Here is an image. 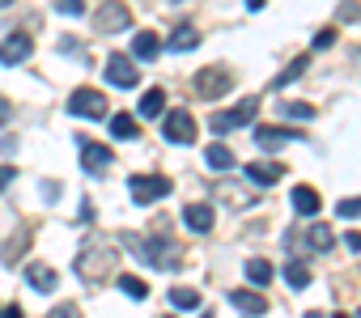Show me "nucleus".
<instances>
[{
  "mask_svg": "<svg viewBox=\"0 0 361 318\" xmlns=\"http://www.w3.org/2000/svg\"><path fill=\"white\" fill-rule=\"evenodd\" d=\"M30 34H9L5 43H0V64H22V60H30Z\"/></svg>",
  "mask_w": 361,
  "mask_h": 318,
  "instance_id": "11",
  "label": "nucleus"
},
{
  "mask_svg": "<svg viewBox=\"0 0 361 318\" xmlns=\"http://www.w3.org/2000/svg\"><path fill=\"white\" fill-rule=\"evenodd\" d=\"M204 162H209L213 170H230V166H234V148H226V144H209V148H204Z\"/></svg>",
  "mask_w": 361,
  "mask_h": 318,
  "instance_id": "20",
  "label": "nucleus"
},
{
  "mask_svg": "<svg viewBox=\"0 0 361 318\" xmlns=\"http://www.w3.org/2000/svg\"><path fill=\"white\" fill-rule=\"evenodd\" d=\"M285 280H289L293 288H306V284H310V267L293 259V263H285Z\"/></svg>",
  "mask_w": 361,
  "mask_h": 318,
  "instance_id": "26",
  "label": "nucleus"
},
{
  "mask_svg": "<svg viewBox=\"0 0 361 318\" xmlns=\"http://www.w3.org/2000/svg\"><path fill=\"white\" fill-rule=\"evenodd\" d=\"M247 9H264V0H247Z\"/></svg>",
  "mask_w": 361,
  "mask_h": 318,
  "instance_id": "39",
  "label": "nucleus"
},
{
  "mask_svg": "<svg viewBox=\"0 0 361 318\" xmlns=\"http://www.w3.org/2000/svg\"><path fill=\"white\" fill-rule=\"evenodd\" d=\"M183 225H188L192 234H209V229H213V208H209V204H188V208H183Z\"/></svg>",
  "mask_w": 361,
  "mask_h": 318,
  "instance_id": "15",
  "label": "nucleus"
},
{
  "mask_svg": "<svg viewBox=\"0 0 361 318\" xmlns=\"http://www.w3.org/2000/svg\"><path fill=\"white\" fill-rule=\"evenodd\" d=\"M196 43H200V30H196V26H188V22L174 26V34H170V47H174V51H192Z\"/></svg>",
  "mask_w": 361,
  "mask_h": 318,
  "instance_id": "19",
  "label": "nucleus"
},
{
  "mask_svg": "<svg viewBox=\"0 0 361 318\" xmlns=\"http://www.w3.org/2000/svg\"><path fill=\"white\" fill-rule=\"evenodd\" d=\"M217 191H221V200H230V204H238V208L251 204V191H238V187H230V183H221Z\"/></svg>",
  "mask_w": 361,
  "mask_h": 318,
  "instance_id": "31",
  "label": "nucleus"
},
{
  "mask_svg": "<svg viewBox=\"0 0 361 318\" xmlns=\"http://www.w3.org/2000/svg\"><path fill=\"white\" fill-rule=\"evenodd\" d=\"M161 136H166V144H192V140H196V119H192V110H166Z\"/></svg>",
  "mask_w": 361,
  "mask_h": 318,
  "instance_id": "4",
  "label": "nucleus"
},
{
  "mask_svg": "<svg viewBox=\"0 0 361 318\" xmlns=\"http://www.w3.org/2000/svg\"><path fill=\"white\" fill-rule=\"evenodd\" d=\"M145 119H157L161 110H166V89H149L145 98H140V106H136Z\"/></svg>",
  "mask_w": 361,
  "mask_h": 318,
  "instance_id": "21",
  "label": "nucleus"
},
{
  "mask_svg": "<svg viewBox=\"0 0 361 318\" xmlns=\"http://www.w3.org/2000/svg\"><path fill=\"white\" fill-rule=\"evenodd\" d=\"M132 26V9L119 5V0H106V5L94 13V30L98 34H115V30H128Z\"/></svg>",
  "mask_w": 361,
  "mask_h": 318,
  "instance_id": "7",
  "label": "nucleus"
},
{
  "mask_svg": "<svg viewBox=\"0 0 361 318\" xmlns=\"http://www.w3.org/2000/svg\"><path fill=\"white\" fill-rule=\"evenodd\" d=\"M68 110H73V115H81V119H102L111 106H106V98H102L98 89L81 85V89H73V94H68Z\"/></svg>",
  "mask_w": 361,
  "mask_h": 318,
  "instance_id": "5",
  "label": "nucleus"
},
{
  "mask_svg": "<svg viewBox=\"0 0 361 318\" xmlns=\"http://www.w3.org/2000/svg\"><path fill=\"white\" fill-rule=\"evenodd\" d=\"M302 72H306V56H302V60H293V64H289V68H285V72H281V77H276V81H272V85H276V89H281V85H289V81H298V77H302Z\"/></svg>",
  "mask_w": 361,
  "mask_h": 318,
  "instance_id": "30",
  "label": "nucleus"
},
{
  "mask_svg": "<svg viewBox=\"0 0 361 318\" xmlns=\"http://www.w3.org/2000/svg\"><path fill=\"white\" fill-rule=\"evenodd\" d=\"M115 246L106 242V238H90L81 250H77V276H85V280H102V276H111L115 272Z\"/></svg>",
  "mask_w": 361,
  "mask_h": 318,
  "instance_id": "2",
  "label": "nucleus"
},
{
  "mask_svg": "<svg viewBox=\"0 0 361 318\" xmlns=\"http://www.w3.org/2000/svg\"><path fill=\"white\" fill-rule=\"evenodd\" d=\"M230 305L243 310V314H268V297L255 293V288H234L230 293Z\"/></svg>",
  "mask_w": 361,
  "mask_h": 318,
  "instance_id": "12",
  "label": "nucleus"
},
{
  "mask_svg": "<svg viewBox=\"0 0 361 318\" xmlns=\"http://www.w3.org/2000/svg\"><path fill=\"white\" fill-rule=\"evenodd\" d=\"M344 246H348L353 255H361V234H357V229H353V234H344Z\"/></svg>",
  "mask_w": 361,
  "mask_h": 318,
  "instance_id": "36",
  "label": "nucleus"
},
{
  "mask_svg": "<svg viewBox=\"0 0 361 318\" xmlns=\"http://www.w3.org/2000/svg\"><path fill=\"white\" fill-rule=\"evenodd\" d=\"M26 238H30V234H26V229H18V234L9 238V246L0 250V259H5V263H18V259H22V250H26Z\"/></svg>",
  "mask_w": 361,
  "mask_h": 318,
  "instance_id": "25",
  "label": "nucleus"
},
{
  "mask_svg": "<svg viewBox=\"0 0 361 318\" xmlns=\"http://www.w3.org/2000/svg\"><path fill=\"white\" fill-rule=\"evenodd\" d=\"M281 110H285V119H302V123L314 119V106H310V102H285Z\"/></svg>",
  "mask_w": 361,
  "mask_h": 318,
  "instance_id": "29",
  "label": "nucleus"
},
{
  "mask_svg": "<svg viewBox=\"0 0 361 318\" xmlns=\"http://www.w3.org/2000/svg\"><path fill=\"white\" fill-rule=\"evenodd\" d=\"M157 51H161V39H157L153 30H140V34L132 39V56H136V60H157Z\"/></svg>",
  "mask_w": 361,
  "mask_h": 318,
  "instance_id": "18",
  "label": "nucleus"
},
{
  "mask_svg": "<svg viewBox=\"0 0 361 318\" xmlns=\"http://www.w3.org/2000/svg\"><path fill=\"white\" fill-rule=\"evenodd\" d=\"M56 9H60L64 18H81V13H85V0H60Z\"/></svg>",
  "mask_w": 361,
  "mask_h": 318,
  "instance_id": "32",
  "label": "nucleus"
},
{
  "mask_svg": "<svg viewBox=\"0 0 361 318\" xmlns=\"http://www.w3.org/2000/svg\"><path fill=\"white\" fill-rule=\"evenodd\" d=\"M26 284H35L39 293H56V267H47V263H30V267H26Z\"/></svg>",
  "mask_w": 361,
  "mask_h": 318,
  "instance_id": "17",
  "label": "nucleus"
},
{
  "mask_svg": "<svg viewBox=\"0 0 361 318\" xmlns=\"http://www.w3.org/2000/svg\"><path fill=\"white\" fill-rule=\"evenodd\" d=\"M247 280H251L255 288H264V284L272 280V263H268V259H251V263H247Z\"/></svg>",
  "mask_w": 361,
  "mask_h": 318,
  "instance_id": "24",
  "label": "nucleus"
},
{
  "mask_svg": "<svg viewBox=\"0 0 361 318\" xmlns=\"http://www.w3.org/2000/svg\"><path fill=\"white\" fill-rule=\"evenodd\" d=\"M340 18H344V22H357V18H361V5H357V0H344V9H340Z\"/></svg>",
  "mask_w": 361,
  "mask_h": 318,
  "instance_id": "35",
  "label": "nucleus"
},
{
  "mask_svg": "<svg viewBox=\"0 0 361 318\" xmlns=\"http://www.w3.org/2000/svg\"><path fill=\"white\" fill-rule=\"evenodd\" d=\"M5 5H13V0H0V9H5Z\"/></svg>",
  "mask_w": 361,
  "mask_h": 318,
  "instance_id": "40",
  "label": "nucleus"
},
{
  "mask_svg": "<svg viewBox=\"0 0 361 318\" xmlns=\"http://www.w3.org/2000/svg\"><path fill=\"white\" fill-rule=\"evenodd\" d=\"M119 288H123L132 301H145V297H149V284H145V280H136V276H119Z\"/></svg>",
  "mask_w": 361,
  "mask_h": 318,
  "instance_id": "28",
  "label": "nucleus"
},
{
  "mask_svg": "<svg viewBox=\"0 0 361 318\" xmlns=\"http://www.w3.org/2000/svg\"><path fill=\"white\" fill-rule=\"evenodd\" d=\"M111 136H115V140H136V136H140V123H136L132 115H115V119H111Z\"/></svg>",
  "mask_w": 361,
  "mask_h": 318,
  "instance_id": "22",
  "label": "nucleus"
},
{
  "mask_svg": "<svg viewBox=\"0 0 361 318\" xmlns=\"http://www.w3.org/2000/svg\"><path fill=\"white\" fill-rule=\"evenodd\" d=\"M0 123H9V98H0Z\"/></svg>",
  "mask_w": 361,
  "mask_h": 318,
  "instance_id": "38",
  "label": "nucleus"
},
{
  "mask_svg": "<svg viewBox=\"0 0 361 318\" xmlns=\"http://www.w3.org/2000/svg\"><path fill=\"white\" fill-rule=\"evenodd\" d=\"M81 144V166H85V174H102V170H111V148L106 144H94V140H77Z\"/></svg>",
  "mask_w": 361,
  "mask_h": 318,
  "instance_id": "9",
  "label": "nucleus"
},
{
  "mask_svg": "<svg viewBox=\"0 0 361 318\" xmlns=\"http://www.w3.org/2000/svg\"><path fill=\"white\" fill-rule=\"evenodd\" d=\"M336 212H340V217H361V200H340Z\"/></svg>",
  "mask_w": 361,
  "mask_h": 318,
  "instance_id": "34",
  "label": "nucleus"
},
{
  "mask_svg": "<svg viewBox=\"0 0 361 318\" xmlns=\"http://www.w3.org/2000/svg\"><path fill=\"white\" fill-rule=\"evenodd\" d=\"M128 196L136 204H153L161 196H170V179H157V174H132L128 179Z\"/></svg>",
  "mask_w": 361,
  "mask_h": 318,
  "instance_id": "6",
  "label": "nucleus"
},
{
  "mask_svg": "<svg viewBox=\"0 0 361 318\" xmlns=\"http://www.w3.org/2000/svg\"><path fill=\"white\" fill-rule=\"evenodd\" d=\"M170 301L178 310H200V293L196 288H170Z\"/></svg>",
  "mask_w": 361,
  "mask_h": 318,
  "instance_id": "27",
  "label": "nucleus"
},
{
  "mask_svg": "<svg viewBox=\"0 0 361 318\" xmlns=\"http://www.w3.org/2000/svg\"><path fill=\"white\" fill-rule=\"evenodd\" d=\"M128 246H132L149 267H161V272H166V267L174 272L178 263H183V250H178V242L170 238V229H166V225H157L149 238H140V234H136V238H128Z\"/></svg>",
  "mask_w": 361,
  "mask_h": 318,
  "instance_id": "1",
  "label": "nucleus"
},
{
  "mask_svg": "<svg viewBox=\"0 0 361 318\" xmlns=\"http://www.w3.org/2000/svg\"><path fill=\"white\" fill-rule=\"evenodd\" d=\"M331 43H336V30H331V26H323V30L314 34V47H319V51H327Z\"/></svg>",
  "mask_w": 361,
  "mask_h": 318,
  "instance_id": "33",
  "label": "nucleus"
},
{
  "mask_svg": "<svg viewBox=\"0 0 361 318\" xmlns=\"http://www.w3.org/2000/svg\"><path fill=\"white\" fill-rule=\"evenodd\" d=\"M230 85H234V72L226 64H213V68L196 72V81H192V89L200 98H221V94H230Z\"/></svg>",
  "mask_w": 361,
  "mask_h": 318,
  "instance_id": "3",
  "label": "nucleus"
},
{
  "mask_svg": "<svg viewBox=\"0 0 361 318\" xmlns=\"http://www.w3.org/2000/svg\"><path fill=\"white\" fill-rule=\"evenodd\" d=\"M293 208H298L302 217L319 212V191H314V187H293Z\"/></svg>",
  "mask_w": 361,
  "mask_h": 318,
  "instance_id": "23",
  "label": "nucleus"
},
{
  "mask_svg": "<svg viewBox=\"0 0 361 318\" xmlns=\"http://www.w3.org/2000/svg\"><path fill=\"white\" fill-rule=\"evenodd\" d=\"M293 140H302V132H293V127H259L255 132L259 148H281V144H293Z\"/></svg>",
  "mask_w": 361,
  "mask_h": 318,
  "instance_id": "13",
  "label": "nucleus"
},
{
  "mask_svg": "<svg viewBox=\"0 0 361 318\" xmlns=\"http://www.w3.org/2000/svg\"><path fill=\"white\" fill-rule=\"evenodd\" d=\"M306 246H310L314 255H327V250L336 246V234H331V225H323V221H314V225L306 229Z\"/></svg>",
  "mask_w": 361,
  "mask_h": 318,
  "instance_id": "16",
  "label": "nucleus"
},
{
  "mask_svg": "<svg viewBox=\"0 0 361 318\" xmlns=\"http://www.w3.org/2000/svg\"><path fill=\"white\" fill-rule=\"evenodd\" d=\"M13 179H18V170H13V166H0V191H5Z\"/></svg>",
  "mask_w": 361,
  "mask_h": 318,
  "instance_id": "37",
  "label": "nucleus"
},
{
  "mask_svg": "<svg viewBox=\"0 0 361 318\" xmlns=\"http://www.w3.org/2000/svg\"><path fill=\"white\" fill-rule=\"evenodd\" d=\"M247 179L255 187H272L276 179H285V166H276V162H251L247 166Z\"/></svg>",
  "mask_w": 361,
  "mask_h": 318,
  "instance_id": "14",
  "label": "nucleus"
},
{
  "mask_svg": "<svg viewBox=\"0 0 361 318\" xmlns=\"http://www.w3.org/2000/svg\"><path fill=\"white\" fill-rule=\"evenodd\" d=\"M106 81L115 85V89H132L140 77H136V64H132V56H111L106 60Z\"/></svg>",
  "mask_w": 361,
  "mask_h": 318,
  "instance_id": "10",
  "label": "nucleus"
},
{
  "mask_svg": "<svg viewBox=\"0 0 361 318\" xmlns=\"http://www.w3.org/2000/svg\"><path fill=\"white\" fill-rule=\"evenodd\" d=\"M255 110H259V98H243L234 110H226V115H213V132H230V127H247L251 119H255Z\"/></svg>",
  "mask_w": 361,
  "mask_h": 318,
  "instance_id": "8",
  "label": "nucleus"
}]
</instances>
